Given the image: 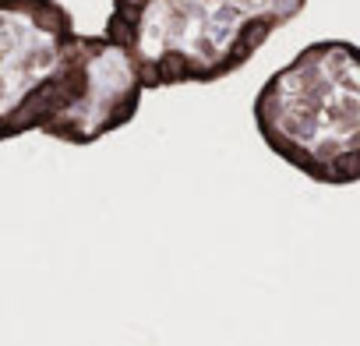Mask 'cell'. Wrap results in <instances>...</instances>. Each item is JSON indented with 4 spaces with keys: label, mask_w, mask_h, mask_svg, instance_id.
I'll list each match as a JSON object with an SVG mask.
<instances>
[{
    "label": "cell",
    "mask_w": 360,
    "mask_h": 346,
    "mask_svg": "<svg viewBox=\"0 0 360 346\" xmlns=\"http://www.w3.org/2000/svg\"><path fill=\"white\" fill-rule=\"evenodd\" d=\"M141 96L131 57L103 32H78L64 4L0 0V141L92 145L127 127Z\"/></svg>",
    "instance_id": "1"
},
{
    "label": "cell",
    "mask_w": 360,
    "mask_h": 346,
    "mask_svg": "<svg viewBox=\"0 0 360 346\" xmlns=\"http://www.w3.org/2000/svg\"><path fill=\"white\" fill-rule=\"evenodd\" d=\"M272 155L325 188L360 184V46L318 39L265 78L251 103Z\"/></svg>",
    "instance_id": "3"
},
{
    "label": "cell",
    "mask_w": 360,
    "mask_h": 346,
    "mask_svg": "<svg viewBox=\"0 0 360 346\" xmlns=\"http://www.w3.org/2000/svg\"><path fill=\"white\" fill-rule=\"evenodd\" d=\"M307 0H113L103 36L134 64L145 92L237 75Z\"/></svg>",
    "instance_id": "2"
}]
</instances>
